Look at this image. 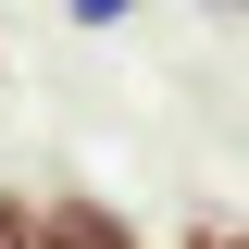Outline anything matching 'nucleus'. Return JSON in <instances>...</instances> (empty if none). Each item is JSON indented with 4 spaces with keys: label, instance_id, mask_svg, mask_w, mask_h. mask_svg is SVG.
<instances>
[{
    "label": "nucleus",
    "instance_id": "obj_4",
    "mask_svg": "<svg viewBox=\"0 0 249 249\" xmlns=\"http://www.w3.org/2000/svg\"><path fill=\"white\" fill-rule=\"evenodd\" d=\"M112 13H124V0H75V25H112Z\"/></svg>",
    "mask_w": 249,
    "mask_h": 249
},
{
    "label": "nucleus",
    "instance_id": "obj_2",
    "mask_svg": "<svg viewBox=\"0 0 249 249\" xmlns=\"http://www.w3.org/2000/svg\"><path fill=\"white\" fill-rule=\"evenodd\" d=\"M187 249H249V224H224V212H199V224H187Z\"/></svg>",
    "mask_w": 249,
    "mask_h": 249
},
{
    "label": "nucleus",
    "instance_id": "obj_3",
    "mask_svg": "<svg viewBox=\"0 0 249 249\" xmlns=\"http://www.w3.org/2000/svg\"><path fill=\"white\" fill-rule=\"evenodd\" d=\"M0 249H37V212H25V199H0Z\"/></svg>",
    "mask_w": 249,
    "mask_h": 249
},
{
    "label": "nucleus",
    "instance_id": "obj_1",
    "mask_svg": "<svg viewBox=\"0 0 249 249\" xmlns=\"http://www.w3.org/2000/svg\"><path fill=\"white\" fill-rule=\"evenodd\" d=\"M37 249H137V224H124L112 199H50V212H37Z\"/></svg>",
    "mask_w": 249,
    "mask_h": 249
}]
</instances>
